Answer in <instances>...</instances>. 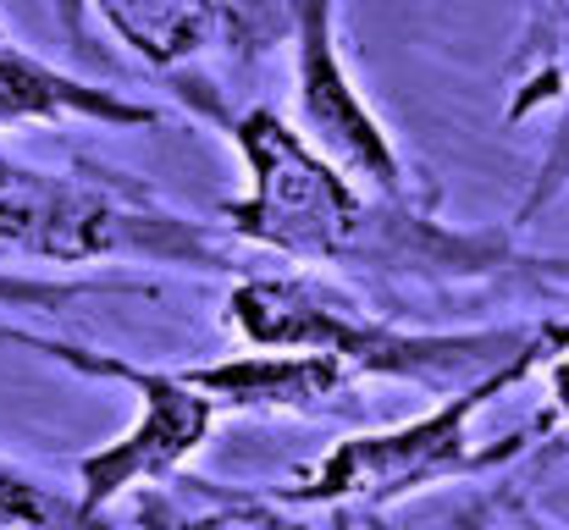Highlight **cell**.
Returning a JSON list of instances; mask_svg holds the SVG:
<instances>
[{"label":"cell","mask_w":569,"mask_h":530,"mask_svg":"<svg viewBox=\"0 0 569 530\" xmlns=\"http://www.w3.org/2000/svg\"><path fill=\"white\" fill-rule=\"evenodd\" d=\"M39 122H94V128H156L161 111L128 100L122 89L89 83L61 72L56 61L0 39V128H39Z\"/></svg>","instance_id":"9"},{"label":"cell","mask_w":569,"mask_h":530,"mask_svg":"<svg viewBox=\"0 0 569 530\" xmlns=\"http://www.w3.org/2000/svg\"><path fill=\"white\" fill-rule=\"evenodd\" d=\"M288 44H293V128L360 188L415 204L409 167L338 50V0H299Z\"/></svg>","instance_id":"6"},{"label":"cell","mask_w":569,"mask_h":530,"mask_svg":"<svg viewBox=\"0 0 569 530\" xmlns=\"http://www.w3.org/2000/svg\"><path fill=\"white\" fill-rule=\"evenodd\" d=\"M117 293H144V282H122V277H28L0 266V310H78L89 299H117Z\"/></svg>","instance_id":"12"},{"label":"cell","mask_w":569,"mask_h":530,"mask_svg":"<svg viewBox=\"0 0 569 530\" xmlns=\"http://www.w3.org/2000/svg\"><path fill=\"white\" fill-rule=\"evenodd\" d=\"M0 530H111L106 514H89L78 492L33 476L28 464L0 453Z\"/></svg>","instance_id":"11"},{"label":"cell","mask_w":569,"mask_h":530,"mask_svg":"<svg viewBox=\"0 0 569 530\" xmlns=\"http://www.w3.org/2000/svg\"><path fill=\"white\" fill-rule=\"evenodd\" d=\"M221 133L249 172V188L221 204V221L254 249L299 266L381 271L409 282H487L498 271L537 266L503 232L448 227L415 204L360 188L277 106H243L238 117H221Z\"/></svg>","instance_id":"1"},{"label":"cell","mask_w":569,"mask_h":530,"mask_svg":"<svg viewBox=\"0 0 569 530\" xmlns=\"http://www.w3.org/2000/svg\"><path fill=\"white\" fill-rule=\"evenodd\" d=\"M548 392H553V409L569 420V353H559V359L548 364Z\"/></svg>","instance_id":"13"},{"label":"cell","mask_w":569,"mask_h":530,"mask_svg":"<svg viewBox=\"0 0 569 530\" xmlns=\"http://www.w3.org/2000/svg\"><path fill=\"white\" fill-rule=\"evenodd\" d=\"M139 530H310L282 498L216 492L210 481H167L133 498Z\"/></svg>","instance_id":"10"},{"label":"cell","mask_w":569,"mask_h":530,"mask_svg":"<svg viewBox=\"0 0 569 530\" xmlns=\"http://www.w3.org/2000/svg\"><path fill=\"white\" fill-rule=\"evenodd\" d=\"M183 381L199 387L221 414H310L332 403L355 376L327 353L249 349L216 364H183Z\"/></svg>","instance_id":"8"},{"label":"cell","mask_w":569,"mask_h":530,"mask_svg":"<svg viewBox=\"0 0 569 530\" xmlns=\"http://www.w3.org/2000/svg\"><path fill=\"white\" fill-rule=\"evenodd\" d=\"M526 376L531 370H503V376H492L470 392L442 398L437 409H426L403 426L343 437L310 476H299V487L282 492V503H299V509H343V503L381 509V503H398L409 492H426V487H442V481H459V476H476V470L509 459L515 448H476L470 420Z\"/></svg>","instance_id":"5"},{"label":"cell","mask_w":569,"mask_h":530,"mask_svg":"<svg viewBox=\"0 0 569 530\" xmlns=\"http://www.w3.org/2000/svg\"><path fill=\"white\" fill-rule=\"evenodd\" d=\"M0 39H6V28H0Z\"/></svg>","instance_id":"14"},{"label":"cell","mask_w":569,"mask_h":530,"mask_svg":"<svg viewBox=\"0 0 569 530\" xmlns=\"http://www.w3.org/2000/svg\"><path fill=\"white\" fill-rule=\"evenodd\" d=\"M0 343H17V349H33L78 376H94V381H117L128 392H139V420L100 442L94 453L78 459V498L89 514L111 509L117 498H139L150 487H167L178 481V470L189 464L193 453L210 442L221 409L183 381V370H156V364H133L122 353H100V349H78L67 338H39V332H11L0 327Z\"/></svg>","instance_id":"4"},{"label":"cell","mask_w":569,"mask_h":530,"mask_svg":"<svg viewBox=\"0 0 569 530\" xmlns=\"http://www.w3.org/2000/svg\"><path fill=\"white\" fill-rule=\"evenodd\" d=\"M94 17L144 67L172 72L199 56L254 61L277 39H293L299 0H89Z\"/></svg>","instance_id":"7"},{"label":"cell","mask_w":569,"mask_h":530,"mask_svg":"<svg viewBox=\"0 0 569 530\" xmlns=\"http://www.w3.org/2000/svg\"><path fill=\"white\" fill-rule=\"evenodd\" d=\"M221 321L249 349L327 353L349 376H381L431 392L437 403L470 392L503 370H537L569 353V321H515V327H476V332H409L392 327L338 288L277 271V277H238L227 293Z\"/></svg>","instance_id":"2"},{"label":"cell","mask_w":569,"mask_h":530,"mask_svg":"<svg viewBox=\"0 0 569 530\" xmlns=\"http://www.w3.org/2000/svg\"><path fill=\"white\" fill-rule=\"evenodd\" d=\"M0 249L44 266H172L221 277L232 271V249L167 204L144 177L78 161L67 172L11 161L0 150Z\"/></svg>","instance_id":"3"}]
</instances>
